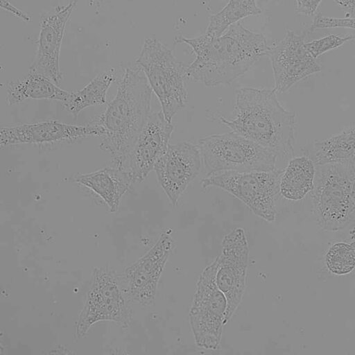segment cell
<instances>
[{
    "mask_svg": "<svg viewBox=\"0 0 355 355\" xmlns=\"http://www.w3.org/2000/svg\"><path fill=\"white\" fill-rule=\"evenodd\" d=\"M248 257V240L242 228H235L224 236L221 253L216 259V283L227 300L226 323L242 300Z\"/></svg>",
    "mask_w": 355,
    "mask_h": 355,
    "instance_id": "10",
    "label": "cell"
},
{
    "mask_svg": "<svg viewBox=\"0 0 355 355\" xmlns=\"http://www.w3.org/2000/svg\"><path fill=\"white\" fill-rule=\"evenodd\" d=\"M328 269L336 275L350 272L355 267V242L338 243L332 245L326 255Z\"/></svg>",
    "mask_w": 355,
    "mask_h": 355,
    "instance_id": "23",
    "label": "cell"
},
{
    "mask_svg": "<svg viewBox=\"0 0 355 355\" xmlns=\"http://www.w3.org/2000/svg\"><path fill=\"white\" fill-rule=\"evenodd\" d=\"M1 8L25 21H29L31 20V18L28 15H27L17 7L14 6L8 0H1Z\"/></svg>",
    "mask_w": 355,
    "mask_h": 355,
    "instance_id": "27",
    "label": "cell"
},
{
    "mask_svg": "<svg viewBox=\"0 0 355 355\" xmlns=\"http://www.w3.org/2000/svg\"><path fill=\"white\" fill-rule=\"evenodd\" d=\"M353 163H330L315 166L314 185L309 193L313 214L324 230L337 231L355 216L352 187Z\"/></svg>",
    "mask_w": 355,
    "mask_h": 355,
    "instance_id": "4",
    "label": "cell"
},
{
    "mask_svg": "<svg viewBox=\"0 0 355 355\" xmlns=\"http://www.w3.org/2000/svg\"><path fill=\"white\" fill-rule=\"evenodd\" d=\"M232 132L272 151L277 158H292L295 114L279 103L274 89L243 87L236 90L230 118L214 116Z\"/></svg>",
    "mask_w": 355,
    "mask_h": 355,
    "instance_id": "2",
    "label": "cell"
},
{
    "mask_svg": "<svg viewBox=\"0 0 355 355\" xmlns=\"http://www.w3.org/2000/svg\"><path fill=\"white\" fill-rule=\"evenodd\" d=\"M69 93L44 76L29 72L26 77L7 84L6 101L8 105H17L30 98L63 102Z\"/></svg>",
    "mask_w": 355,
    "mask_h": 355,
    "instance_id": "19",
    "label": "cell"
},
{
    "mask_svg": "<svg viewBox=\"0 0 355 355\" xmlns=\"http://www.w3.org/2000/svg\"><path fill=\"white\" fill-rule=\"evenodd\" d=\"M276 93H284L304 78L321 71L320 65L307 51L304 34L288 30L284 37L269 47Z\"/></svg>",
    "mask_w": 355,
    "mask_h": 355,
    "instance_id": "11",
    "label": "cell"
},
{
    "mask_svg": "<svg viewBox=\"0 0 355 355\" xmlns=\"http://www.w3.org/2000/svg\"><path fill=\"white\" fill-rule=\"evenodd\" d=\"M197 146L207 176L276 168L277 156L272 151L234 132L206 136Z\"/></svg>",
    "mask_w": 355,
    "mask_h": 355,
    "instance_id": "6",
    "label": "cell"
},
{
    "mask_svg": "<svg viewBox=\"0 0 355 355\" xmlns=\"http://www.w3.org/2000/svg\"><path fill=\"white\" fill-rule=\"evenodd\" d=\"M76 1L51 15H44L40 29L35 56L29 72L37 73L60 85L62 76L60 68V52L67 22Z\"/></svg>",
    "mask_w": 355,
    "mask_h": 355,
    "instance_id": "16",
    "label": "cell"
},
{
    "mask_svg": "<svg viewBox=\"0 0 355 355\" xmlns=\"http://www.w3.org/2000/svg\"><path fill=\"white\" fill-rule=\"evenodd\" d=\"M173 247V240L162 233L155 244L124 271L125 290L128 297L143 306H152L158 282Z\"/></svg>",
    "mask_w": 355,
    "mask_h": 355,
    "instance_id": "13",
    "label": "cell"
},
{
    "mask_svg": "<svg viewBox=\"0 0 355 355\" xmlns=\"http://www.w3.org/2000/svg\"><path fill=\"white\" fill-rule=\"evenodd\" d=\"M215 259L202 272L196 284L189 311V320L196 345L217 349L226 324L227 300L216 283Z\"/></svg>",
    "mask_w": 355,
    "mask_h": 355,
    "instance_id": "8",
    "label": "cell"
},
{
    "mask_svg": "<svg viewBox=\"0 0 355 355\" xmlns=\"http://www.w3.org/2000/svg\"><path fill=\"white\" fill-rule=\"evenodd\" d=\"M173 130V125L162 111L150 112L123 166L133 183L142 182L154 169L169 146Z\"/></svg>",
    "mask_w": 355,
    "mask_h": 355,
    "instance_id": "12",
    "label": "cell"
},
{
    "mask_svg": "<svg viewBox=\"0 0 355 355\" xmlns=\"http://www.w3.org/2000/svg\"><path fill=\"white\" fill-rule=\"evenodd\" d=\"M352 198H353L354 202L355 204V179H354V182L353 187H352Z\"/></svg>",
    "mask_w": 355,
    "mask_h": 355,
    "instance_id": "29",
    "label": "cell"
},
{
    "mask_svg": "<svg viewBox=\"0 0 355 355\" xmlns=\"http://www.w3.org/2000/svg\"><path fill=\"white\" fill-rule=\"evenodd\" d=\"M283 169L248 172L225 171L202 180L201 185L220 188L243 202L256 215L272 222Z\"/></svg>",
    "mask_w": 355,
    "mask_h": 355,
    "instance_id": "7",
    "label": "cell"
},
{
    "mask_svg": "<svg viewBox=\"0 0 355 355\" xmlns=\"http://www.w3.org/2000/svg\"><path fill=\"white\" fill-rule=\"evenodd\" d=\"M261 12L257 0H230L220 11L211 16L205 34L210 37H219L240 19Z\"/></svg>",
    "mask_w": 355,
    "mask_h": 355,
    "instance_id": "22",
    "label": "cell"
},
{
    "mask_svg": "<svg viewBox=\"0 0 355 355\" xmlns=\"http://www.w3.org/2000/svg\"><path fill=\"white\" fill-rule=\"evenodd\" d=\"M136 64L158 98L165 118L171 122L187 103V67L154 37L146 39Z\"/></svg>",
    "mask_w": 355,
    "mask_h": 355,
    "instance_id": "5",
    "label": "cell"
},
{
    "mask_svg": "<svg viewBox=\"0 0 355 355\" xmlns=\"http://www.w3.org/2000/svg\"><path fill=\"white\" fill-rule=\"evenodd\" d=\"M104 129L95 119L85 125L55 120L11 127H1V147L20 144H48L73 142L92 136H103Z\"/></svg>",
    "mask_w": 355,
    "mask_h": 355,
    "instance_id": "14",
    "label": "cell"
},
{
    "mask_svg": "<svg viewBox=\"0 0 355 355\" xmlns=\"http://www.w3.org/2000/svg\"><path fill=\"white\" fill-rule=\"evenodd\" d=\"M315 165L307 155L292 157L280 179L279 192L286 199L300 200L313 188Z\"/></svg>",
    "mask_w": 355,
    "mask_h": 355,
    "instance_id": "20",
    "label": "cell"
},
{
    "mask_svg": "<svg viewBox=\"0 0 355 355\" xmlns=\"http://www.w3.org/2000/svg\"><path fill=\"white\" fill-rule=\"evenodd\" d=\"M130 310L116 275L106 268L94 270L83 307L75 325V335L81 338L101 321H113L121 326L130 322Z\"/></svg>",
    "mask_w": 355,
    "mask_h": 355,
    "instance_id": "9",
    "label": "cell"
},
{
    "mask_svg": "<svg viewBox=\"0 0 355 355\" xmlns=\"http://www.w3.org/2000/svg\"><path fill=\"white\" fill-rule=\"evenodd\" d=\"M343 10H346L350 15L355 13V0H334Z\"/></svg>",
    "mask_w": 355,
    "mask_h": 355,
    "instance_id": "28",
    "label": "cell"
},
{
    "mask_svg": "<svg viewBox=\"0 0 355 355\" xmlns=\"http://www.w3.org/2000/svg\"><path fill=\"white\" fill-rule=\"evenodd\" d=\"M202 162L198 147L182 141L169 144L155 164L154 170L157 180L173 205L198 175Z\"/></svg>",
    "mask_w": 355,
    "mask_h": 355,
    "instance_id": "15",
    "label": "cell"
},
{
    "mask_svg": "<svg viewBox=\"0 0 355 355\" xmlns=\"http://www.w3.org/2000/svg\"><path fill=\"white\" fill-rule=\"evenodd\" d=\"M315 166L355 163V122L328 138L315 140L303 148Z\"/></svg>",
    "mask_w": 355,
    "mask_h": 355,
    "instance_id": "18",
    "label": "cell"
},
{
    "mask_svg": "<svg viewBox=\"0 0 355 355\" xmlns=\"http://www.w3.org/2000/svg\"><path fill=\"white\" fill-rule=\"evenodd\" d=\"M296 11L302 15H313L322 0H295Z\"/></svg>",
    "mask_w": 355,
    "mask_h": 355,
    "instance_id": "26",
    "label": "cell"
},
{
    "mask_svg": "<svg viewBox=\"0 0 355 355\" xmlns=\"http://www.w3.org/2000/svg\"><path fill=\"white\" fill-rule=\"evenodd\" d=\"M175 42L189 44L196 54L187 67V78L209 87L232 83L269 49L263 35L250 31L239 22L217 37L205 33L195 38L179 36Z\"/></svg>",
    "mask_w": 355,
    "mask_h": 355,
    "instance_id": "1",
    "label": "cell"
},
{
    "mask_svg": "<svg viewBox=\"0 0 355 355\" xmlns=\"http://www.w3.org/2000/svg\"><path fill=\"white\" fill-rule=\"evenodd\" d=\"M68 180L94 191L105 202L112 212L117 211L122 196L133 183L125 170L115 166L77 174Z\"/></svg>",
    "mask_w": 355,
    "mask_h": 355,
    "instance_id": "17",
    "label": "cell"
},
{
    "mask_svg": "<svg viewBox=\"0 0 355 355\" xmlns=\"http://www.w3.org/2000/svg\"><path fill=\"white\" fill-rule=\"evenodd\" d=\"M116 71L108 68L96 75L83 89L70 92L67 99L62 102V107L74 117L84 109L106 103L108 89L115 80Z\"/></svg>",
    "mask_w": 355,
    "mask_h": 355,
    "instance_id": "21",
    "label": "cell"
},
{
    "mask_svg": "<svg viewBox=\"0 0 355 355\" xmlns=\"http://www.w3.org/2000/svg\"><path fill=\"white\" fill-rule=\"evenodd\" d=\"M152 89L139 66L127 67L115 97L96 120L104 129L100 148L123 168L125 159L150 114Z\"/></svg>",
    "mask_w": 355,
    "mask_h": 355,
    "instance_id": "3",
    "label": "cell"
},
{
    "mask_svg": "<svg viewBox=\"0 0 355 355\" xmlns=\"http://www.w3.org/2000/svg\"><path fill=\"white\" fill-rule=\"evenodd\" d=\"M343 27L355 29V17L335 18L318 15L313 19L311 29Z\"/></svg>",
    "mask_w": 355,
    "mask_h": 355,
    "instance_id": "25",
    "label": "cell"
},
{
    "mask_svg": "<svg viewBox=\"0 0 355 355\" xmlns=\"http://www.w3.org/2000/svg\"><path fill=\"white\" fill-rule=\"evenodd\" d=\"M353 38L354 36L352 35L340 37L336 35H329L306 42L305 46L309 53L316 59L325 52L336 49Z\"/></svg>",
    "mask_w": 355,
    "mask_h": 355,
    "instance_id": "24",
    "label": "cell"
}]
</instances>
